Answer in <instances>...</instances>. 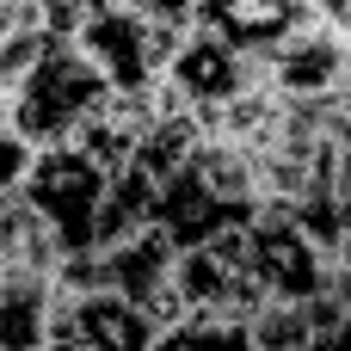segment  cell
I'll use <instances>...</instances> for the list:
<instances>
[{"instance_id":"6da1fadb","label":"cell","mask_w":351,"mask_h":351,"mask_svg":"<svg viewBox=\"0 0 351 351\" xmlns=\"http://www.w3.org/2000/svg\"><path fill=\"white\" fill-rule=\"evenodd\" d=\"M105 99H111V86L99 80V68L74 43H49L43 62L12 93V117L6 123L31 148H74V136L105 111Z\"/></svg>"},{"instance_id":"7a4b0ae2","label":"cell","mask_w":351,"mask_h":351,"mask_svg":"<svg viewBox=\"0 0 351 351\" xmlns=\"http://www.w3.org/2000/svg\"><path fill=\"white\" fill-rule=\"evenodd\" d=\"M105 185H111V179H105L80 148H43L19 197L43 216V228L56 234V247H62V259H68V253H93Z\"/></svg>"},{"instance_id":"3957f363","label":"cell","mask_w":351,"mask_h":351,"mask_svg":"<svg viewBox=\"0 0 351 351\" xmlns=\"http://www.w3.org/2000/svg\"><path fill=\"white\" fill-rule=\"evenodd\" d=\"M327 271H333V259L290 216H253L247 222V278L259 284L265 302L302 308L327 290Z\"/></svg>"},{"instance_id":"277c9868","label":"cell","mask_w":351,"mask_h":351,"mask_svg":"<svg viewBox=\"0 0 351 351\" xmlns=\"http://www.w3.org/2000/svg\"><path fill=\"white\" fill-rule=\"evenodd\" d=\"M160 80H167V86L185 99V111L204 123V117H216L234 93L265 86V56H241V49H228L222 37H210L204 25H191Z\"/></svg>"},{"instance_id":"5b68a950","label":"cell","mask_w":351,"mask_h":351,"mask_svg":"<svg viewBox=\"0 0 351 351\" xmlns=\"http://www.w3.org/2000/svg\"><path fill=\"white\" fill-rule=\"evenodd\" d=\"M265 86L284 105H321L346 86V37H333L321 19H302L265 49Z\"/></svg>"},{"instance_id":"8992f818","label":"cell","mask_w":351,"mask_h":351,"mask_svg":"<svg viewBox=\"0 0 351 351\" xmlns=\"http://www.w3.org/2000/svg\"><path fill=\"white\" fill-rule=\"evenodd\" d=\"M74 49L99 68V80L111 93H130V86H154L160 68H154V49H148V19L130 12V6H105L86 19V31L74 37Z\"/></svg>"},{"instance_id":"52a82bcc","label":"cell","mask_w":351,"mask_h":351,"mask_svg":"<svg viewBox=\"0 0 351 351\" xmlns=\"http://www.w3.org/2000/svg\"><path fill=\"white\" fill-rule=\"evenodd\" d=\"M173 271H179V247L160 228H142V234H130V241H117V247L99 253V290L123 296L136 308H148L173 284Z\"/></svg>"},{"instance_id":"ba28073f","label":"cell","mask_w":351,"mask_h":351,"mask_svg":"<svg viewBox=\"0 0 351 351\" xmlns=\"http://www.w3.org/2000/svg\"><path fill=\"white\" fill-rule=\"evenodd\" d=\"M302 19H308L302 0H204L197 6V25L210 37H222L228 49H241V56H265Z\"/></svg>"},{"instance_id":"9c48e42d","label":"cell","mask_w":351,"mask_h":351,"mask_svg":"<svg viewBox=\"0 0 351 351\" xmlns=\"http://www.w3.org/2000/svg\"><path fill=\"white\" fill-rule=\"evenodd\" d=\"M154 327H148V315L136 308V302H123V296H80V321H74V346L86 351H154Z\"/></svg>"},{"instance_id":"30bf717a","label":"cell","mask_w":351,"mask_h":351,"mask_svg":"<svg viewBox=\"0 0 351 351\" xmlns=\"http://www.w3.org/2000/svg\"><path fill=\"white\" fill-rule=\"evenodd\" d=\"M56 265H62V247H56V234L43 228V216H37L25 197H6V204H0V271L56 278Z\"/></svg>"},{"instance_id":"8fae6325","label":"cell","mask_w":351,"mask_h":351,"mask_svg":"<svg viewBox=\"0 0 351 351\" xmlns=\"http://www.w3.org/2000/svg\"><path fill=\"white\" fill-rule=\"evenodd\" d=\"M154 210H160V185L142 173V167H123L111 185H105V204H99V234H93V253L154 228Z\"/></svg>"},{"instance_id":"7c38bea8","label":"cell","mask_w":351,"mask_h":351,"mask_svg":"<svg viewBox=\"0 0 351 351\" xmlns=\"http://www.w3.org/2000/svg\"><path fill=\"white\" fill-rule=\"evenodd\" d=\"M49 346V278L0 271V351Z\"/></svg>"},{"instance_id":"4fadbf2b","label":"cell","mask_w":351,"mask_h":351,"mask_svg":"<svg viewBox=\"0 0 351 351\" xmlns=\"http://www.w3.org/2000/svg\"><path fill=\"white\" fill-rule=\"evenodd\" d=\"M247 333H253V351H321L327 339H339V333H321L308 308H284V302H265L247 321Z\"/></svg>"},{"instance_id":"5bb4252c","label":"cell","mask_w":351,"mask_h":351,"mask_svg":"<svg viewBox=\"0 0 351 351\" xmlns=\"http://www.w3.org/2000/svg\"><path fill=\"white\" fill-rule=\"evenodd\" d=\"M154 351H253V333L241 321H222V315H191L185 327L160 333Z\"/></svg>"},{"instance_id":"9a60e30c","label":"cell","mask_w":351,"mask_h":351,"mask_svg":"<svg viewBox=\"0 0 351 351\" xmlns=\"http://www.w3.org/2000/svg\"><path fill=\"white\" fill-rule=\"evenodd\" d=\"M37 154H43V148H31L12 123H0V197H19V191H25V179H31Z\"/></svg>"},{"instance_id":"2e32d148","label":"cell","mask_w":351,"mask_h":351,"mask_svg":"<svg viewBox=\"0 0 351 351\" xmlns=\"http://www.w3.org/2000/svg\"><path fill=\"white\" fill-rule=\"evenodd\" d=\"M302 6H308V19H321L333 37L351 43V0H302Z\"/></svg>"},{"instance_id":"e0dca14e","label":"cell","mask_w":351,"mask_h":351,"mask_svg":"<svg viewBox=\"0 0 351 351\" xmlns=\"http://www.w3.org/2000/svg\"><path fill=\"white\" fill-rule=\"evenodd\" d=\"M321 351H351V339H346V333H339V339H327V346H321Z\"/></svg>"},{"instance_id":"ac0fdd59","label":"cell","mask_w":351,"mask_h":351,"mask_svg":"<svg viewBox=\"0 0 351 351\" xmlns=\"http://www.w3.org/2000/svg\"><path fill=\"white\" fill-rule=\"evenodd\" d=\"M43 351H86V346H43Z\"/></svg>"},{"instance_id":"d6986e66","label":"cell","mask_w":351,"mask_h":351,"mask_svg":"<svg viewBox=\"0 0 351 351\" xmlns=\"http://www.w3.org/2000/svg\"><path fill=\"white\" fill-rule=\"evenodd\" d=\"M339 333H346V339H351V315H346V327H339Z\"/></svg>"}]
</instances>
